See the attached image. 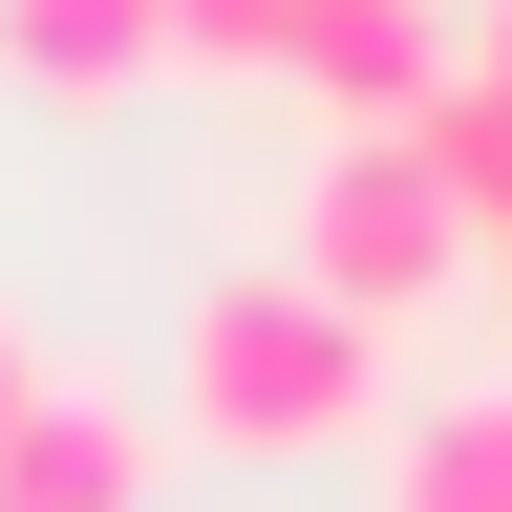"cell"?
<instances>
[{
	"instance_id": "1",
	"label": "cell",
	"mask_w": 512,
	"mask_h": 512,
	"mask_svg": "<svg viewBox=\"0 0 512 512\" xmlns=\"http://www.w3.org/2000/svg\"><path fill=\"white\" fill-rule=\"evenodd\" d=\"M171 427L278 470V448H363L384 427V320H342L320 278H214L171 342Z\"/></svg>"
},
{
	"instance_id": "2",
	"label": "cell",
	"mask_w": 512,
	"mask_h": 512,
	"mask_svg": "<svg viewBox=\"0 0 512 512\" xmlns=\"http://www.w3.org/2000/svg\"><path fill=\"white\" fill-rule=\"evenodd\" d=\"M470 192L427 171V128H342V150L299 171V278L342 299V320H427L448 278H470Z\"/></svg>"
},
{
	"instance_id": "3",
	"label": "cell",
	"mask_w": 512,
	"mask_h": 512,
	"mask_svg": "<svg viewBox=\"0 0 512 512\" xmlns=\"http://www.w3.org/2000/svg\"><path fill=\"white\" fill-rule=\"evenodd\" d=\"M0 512H150V406H107V384L43 363V406L0 427Z\"/></svg>"
},
{
	"instance_id": "4",
	"label": "cell",
	"mask_w": 512,
	"mask_h": 512,
	"mask_svg": "<svg viewBox=\"0 0 512 512\" xmlns=\"http://www.w3.org/2000/svg\"><path fill=\"white\" fill-rule=\"evenodd\" d=\"M171 64V0H0V86L22 107H128Z\"/></svg>"
},
{
	"instance_id": "5",
	"label": "cell",
	"mask_w": 512,
	"mask_h": 512,
	"mask_svg": "<svg viewBox=\"0 0 512 512\" xmlns=\"http://www.w3.org/2000/svg\"><path fill=\"white\" fill-rule=\"evenodd\" d=\"M278 86H320L342 128H406V107L448 86V22H427V0H342V22H299V64H278Z\"/></svg>"
},
{
	"instance_id": "6",
	"label": "cell",
	"mask_w": 512,
	"mask_h": 512,
	"mask_svg": "<svg viewBox=\"0 0 512 512\" xmlns=\"http://www.w3.org/2000/svg\"><path fill=\"white\" fill-rule=\"evenodd\" d=\"M406 128H427V171L470 192V235H512V43H448V86Z\"/></svg>"
},
{
	"instance_id": "7",
	"label": "cell",
	"mask_w": 512,
	"mask_h": 512,
	"mask_svg": "<svg viewBox=\"0 0 512 512\" xmlns=\"http://www.w3.org/2000/svg\"><path fill=\"white\" fill-rule=\"evenodd\" d=\"M384 512H512V384L491 406H427L406 448H384Z\"/></svg>"
},
{
	"instance_id": "8",
	"label": "cell",
	"mask_w": 512,
	"mask_h": 512,
	"mask_svg": "<svg viewBox=\"0 0 512 512\" xmlns=\"http://www.w3.org/2000/svg\"><path fill=\"white\" fill-rule=\"evenodd\" d=\"M171 64H235L256 86V64H299V0H171Z\"/></svg>"
},
{
	"instance_id": "9",
	"label": "cell",
	"mask_w": 512,
	"mask_h": 512,
	"mask_svg": "<svg viewBox=\"0 0 512 512\" xmlns=\"http://www.w3.org/2000/svg\"><path fill=\"white\" fill-rule=\"evenodd\" d=\"M22 406H43V342H22V320H0V427H22Z\"/></svg>"
},
{
	"instance_id": "10",
	"label": "cell",
	"mask_w": 512,
	"mask_h": 512,
	"mask_svg": "<svg viewBox=\"0 0 512 512\" xmlns=\"http://www.w3.org/2000/svg\"><path fill=\"white\" fill-rule=\"evenodd\" d=\"M299 22H342V0H299Z\"/></svg>"
},
{
	"instance_id": "11",
	"label": "cell",
	"mask_w": 512,
	"mask_h": 512,
	"mask_svg": "<svg viewBox=\"0 0 512 512\" xmlns=\"http://www.w3.org/2000/svg\"><path fill=\"white\" fill-rule=\"evenodd\" d=\"M491 256H512V235H491Z\"/></svg>"
}]
</instances>
